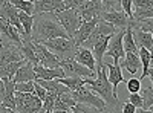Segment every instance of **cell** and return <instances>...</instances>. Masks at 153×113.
<instances>
[{
  "label": "cell",
  "instance_id": "6da1fadb",
  "mask_svg": "<svg viewBox=\"0 0 153 113\" xmlns=\"http://www.w3.org/2000/svg\"><path fill=\"white\" fill-rule=\"evenodd\" d=\"M57 37H69L66 29L61 26L55 12H42L35 16L34 29H32V40L35 41H46Z\"/></svg>",
  "mask_w": 153,
  "mask_h": 113
},
{
  "label": "cell",
  "instance_id": "7a4b0ae2",
  "mask_svg": "<svg viewBox=\"0 0 153 113\" xmlns=\"http://www.w3.org/2000/svg\"><path fill=\"white\" fill-rule=\"evenodd\" d=\"M87 80V84L91 86V89L98 93L101 98L107 103V110L109 112H120L123 107L120 104V99H118V95L113 92V87H112V83L109 80V66L107 63H104V66L101 67L100 72H97V77L95 80L92 78H86Z\"/></svg>",
  "mask_w": 153,
  "mask_h": 113
},
{
  "label": "cell",
  "instance_id": "3957f363",
  "mask_svg": "<svg viewBox=\"0 0 153 113\" xmlns=\"http://www.w3.org/2000/svg\"><path fill=\"white\" fill-rule=\"evenodd\" d=\"M43 44L52 51L60 60H68V58H74L75 52H76V43L74 41V38L71 37H57V38H51L43 41Z\"/></svg>",
  "mask_w": 153,
  "mask_h": 113
},
{
  "label": "cell",
  "instance_id": "277c9868",
  "mask_svg": "<svg viewBox=\"0 0 153 113\" xmlns=\"http://www.w3.org/2000/svg\"><path fill=\"white\" fill-rule=\"evenodd\" d=\"M16 104L20 113H40L43 112V101L35 93L16 90Z\"/></svg>",
  "mask_w": 153,
  "mask_h": 113
},
{
  "label": "cell",
  "instance_id": "5b68a950",
  "mask_svg": "<svg viewBox=\"0 0 153 113\" xmlns=\"http://www.w3.org/2000/svg\"><path fill=\"white\" fill-rule=\"evenodd\" d=\"M55 16H57L58 21L61 23V26L69 34V37L74 38L75 32L78 31V28L83 23V17L78 12V9L69 8V9H63V11H55Z\"/></svg>",
  "mask_w": 153,
  "mask_h": 113
},
{
  "label": "cell",
  "instance_id": "8992f818",
  "mask_svg": "<svg viewBox=\"0 0 153 113\" xmlns=\"http://www.w3.org/2000/svg\"><path fill=\"white\" fill-rule=\"evenodd\" d=\"M72 96L78 103H84V104H89V106L95 107L98 112H106L107 110V103L98 93H95L92 89H87L86 86L80 87L78 90L72 92Z\"/></svg>",
  "mask_w": 153,
  "mask_h": 113
},
{
  "label": "cell",
  "instance_id": "52a82bcc",
  "mask_svg": "<svg viewBox=\"0 0 153 113\" xmlns=\"http://www.w3.org/2000/svg\"><path fill=\"white\" fill-rule=\"evenodd\" d=\"M60 66L65 69L66 77H89V78H95L97 72L89 69L87 66L78 63L75 58H68V60H61Z\"/></svg>",
  "mask_w": 153,
  "mask_h": 113
},
{
  "label": "cell",
  "instance_id": "ba28073f",
  "mask_svg": "<svg viewBox=\"0 0 153 113\" xmlns=\"http://www.w3.org/2000/svg\"><path fill=\"white\" fill-rule=\"evenodd\" d=\"M124 32L126 29H118V32H115L110 37V41L107 46V55L113 60L115 64H120L121 58L126 57V51H124Z\"/></svg>",
  "mask_w": 153,
  "mask_h": 113
},
{
  "label": "cell",
  "instance_id": "9c48e42d",
  "mask_svg": "<svg viewBox=\"0 0 153 113\" xmlns=\"http://www.w3.org/2000/svg\"><path fill=\"white\" fill-rule=\"evenodd\" d=\"M20 60H25L20 47L11 41H5L3 46L0 47V66H6L9 63L20 61Z\"/></svg>",
  "mask_w": 153,
  "mask_h": 113
},
{
  "label": "cell",
  "instance_id": "30bf717a",
  "mask_svg": "<svg viewBox=\"0 0 153 113\" xmlns=\"http://www.w3.org/2000/svg\"><path fill=\"white\" fill-rule=\"evenodd\" d=\"M34 46H35L37 57H38V60H40V64H43L46 67H58L60 66V61L61 60L52 51H49V49L43 43L34 40Z\"/></svg>",
  "mask_w": 153,
  "mask_h": 113
},
{
  "label": "cell",
  "instance_id": "8fae6325",
  "mask_svg": "<svg viewBox=\"0 0 153 113\" xmlns=\"http://www.w3.org/2000/svg\"><path fill=\"white\" fill-rule=\"evenodd\" d=\"M101 18L107 20L109 23H112L113 26H117L118 29H127L129 24L132 21V18L126 14V12L121 9V11H117V9H109V11H104L101 14Z\"/></svg>",
  "mask_w": 153,
  "mask_h": 113
},
{
  "label": "cell",
  "instance_id": "7c38bea8",
  "mask_svg": "<svg viewBox=\"0 0 153 113\" xmlns=\"http://www.w3.org/2000/svg\"><path fill=\"white\" fill-rule=\"evenodd\" d=\"M78 12L81 14L83 20H92L95 17H101V14L104 12L103 0H89L78 8Z\"/></svg>",
  "mask_w": 153,
  "mask_h": 113
},
{
  "label": "cell",
  "instance_id": "4fadbf2b",
  "mask_svg": "<svg viewBox=\"0 0 153 113\" xmlns=\"http://www.w3.org/2000/svg\"><path fill=\"white\" fill-rule=\"evenodd\" d=\"M100 18L101 17H95L92 20H83L81 26L78 28V31H76L75 35H74V41L76 43V46H83V43L91 37V34L94 32V29L97 26V23L100 21Z\"/></svg>",
  "mask_w": 153,
  "mask_h": 113
},
{
  "label": "cell",
  "instance_id": "5bb4252c",
  "mask_svg": "<svg viewBox=\"0 0 153 113\" xmlns=\"http://www.w3.org/2000/svg\"><path fill=\"white\" fill-rule=\"evenodd\" d=\"M63 9H66L65 0H35L34 16L42 14V12H55Z\"/></svg>",
  "mask_w": 153,
  "mask_h": 113
},
{
  "label": "cell",
  "instance_id": "9a60e30c",
  "mask_svg": "<svg viewBox=\"0 0 153 113\" xmlns=\"http://www.w3.org/2000/svg\"><path fill=\"white\" fill-rule=\"evenodd\" d=\"M35 69V75H37V80H58L66 77V72L61 66L58 67H46L43 64H37L34 66Z\"/></svg>",
  "mask_w": 153,
  "mask_h": 113
},
{
  "label": "cell",
  "instance_id": "2e32d148",
  "mask_svg": "<svg viewBox=\"0 0 153 113\" xmlns=\"http://www.w3.org/2000/svg\"><path fill=\"white\" fill-rule=\"evenodd\" d=\"M132 28H133V37H135V41L138 44V47H147L152 49L153 46V34L149 31H144L138 26V23L132 18Z\"/></svg>",
  "mask_w": 153,
  "mask_h": 113
},
{
  "label": "cell",
  "instance_id": "e0dca14e",
  "mask_svg": "<svg viewBox=\"0 0 153 113\" xmlns=\"http://www.w3.org/2000/svg\"><path fill=\"white\" fill-rule=\"evenodd\" d=\"M74 58L78 61V63H81V64L87 66L89 69H92V70L97 72V60H95L94 52L89 47L78 46V47H76V52H75V57Z\"/></svg>",
  "mask_w": 153,
  "mask_h": 113
},
{
  "label": "cell",
  "instance_id": "ac0fdd59",
  "mask_svg": "<svg viewBox=\"0 0 153 113\" xmlns=\"http://www.w3.org/2000/svg\"><path fill=\"white\" fill-rule=\"evenodd\" d=\"M121 66L126 67L127 72H130L132 75H136L139 67H143L141 57H139V51H132L126 52V57L121 58Z\"/></svg>",
  "mask_w": 153,
  "mask_h": 113
},
{
  "label": "cell",
  "instance_id": "d6986e66",
  "mask_svg": "<svg viewBox=\"0 0 153 113\" xmlns=\"http://www.w3.org/2000/svg\"><path fill=\"white\" fill-rule=\"evenodd\" d=\"M14 80L16 83H23V81H34L37 80V75H35V69L34 64L31 61H26L25 64L17 70V73L14 75Z\"/></svg>",
  "mask_w": 153,
  "mask_h": 113
},
{
  "label": "cell",
  "instance_id": "ffe728a7",
  "mask_svg": "<svg viewBox=\"0 0 153 113\" xmlns=\"http://www.w3.org/2000/svg\"><path fill=\"white\" fill-rule=\"evenodd\" d=\"M20 51L25 57V60L31 61L34 66L40 64V60L37 57V52H35V46H34V40L32 38H23V43L20 46Z\"/></svg>",
  "mask_w": 153,
  "mask_h": 113
},
{
  "label": "cell",
  "instance_id": "44dd1931",
  "mask_svg": "<svg viewBox=\"0 0 153 113\" xmlns=\"http://www.w3.org/2000/svg\"><path fill=\"white\" fill-rule=\"evenodd\" d=\"M109 66V80L112 83V87H113V92L118 95V84L120 83H124V75H123V70H121V64H110L107 63Z\"/></svg>",
  "mask_w": 153,
  "mask_h": 113
},
{
  "label": "cell",
  "instance_id": "7402d4cb",
  "mask_svg": "<svg viewBox=\"0 0 153 113\" xmlns=\"http://www.w3.org/2000/svg\"><path fill=\"white\" fill-rule=\"evenodd\" d=\"M19 17L22 21V26L25 31L23 38H32V29H34V21H35V16H31L25 11H19Z\"/></svg>",
  "mask_w": 153,
  "mask_h": 113
},
{
  "label": "cell",
  "instance_id": "603a6c76",
  "mask_svg": "<svg viewBox=\"0 0 153 113\" xmlns=\"http://www.w3.org/2000/svg\"><path fill=\"white\" fill-rule=\"evenodd\" d=\"M86 78L87 77H63V78H58V81L61 84H65L66 87H69L71 92H75V90H78L80 87L87 84Z\"/></svg>",
  "mask_w": 153,
  "mask_h": 113
},
{
  "label": "cell",
  "instance_id": "cb8c5ba5",
  "mask_svg": "<svg viewBox=\"0 0 153 113\" xmlns=\"http://www.w3.org/2000/svg\"><path fill=\"white\" fill-rule=\"evenodd\" d=\"M26 61L28 60H20V61L9 63V64H6V66H0V78H14V75L17 73V70Z\"/></svg>",
  "mask_w": 153,
  "mask_h": 113
},
{
  "label": "cell",
  "instance_id": "d4e9b609",
  "mask_svg": "<svg viewBox=\"0 0 153 113\" xmlns=\"http://www.w3.org/2000/svg\"><path fill=\"white\" fill-rule=\"evenodd\" d=\"M132 23V21H130ZM124 51L126 52H132V51H139V47L135 41V37H133V28L132 24H129V28L126 29L124 32Z\"/></svg>",
  "mask_w": 153,
  "mask_h": 113
},
{
  "label": "cell",
  "instance_id": "484cf974",
  "mask_svg": "<svg viewBox=\"0 0 153 113\" xmlns=\"http://www.w3.org/2000/svg\"><path fill=\"white\" fill-rule=\"evenodd\" d=\"M11 3L14 5L19 11H25V12H28V14L34 16L35 2H31V0H11Z\"/></svg>",
  "mask_w": 153,
  "mask_h": 113
},
{
  "label": "cell",
  "instance_id": "4316f807",
  "mask_svg": "<svg viewBox=\"0 0 153 113\" xmlns=\"http://www.w3.org/2000/svg\"><path fill=\"white\" fill-rule=\"evenodd\" d=\"M141 95L144 98V109L141 113H149L150 107H153V86L141 89Z\"/></svg>",
  "mask_w": 153,
  "mask_h": 113
},
{
  "label": "cell",
  "instance_id": "83f0119b",
  "mask_svg": "<svg viewBox=\"0 0 153 113\" xmlns=\"http://www.w3.org/2000/svg\"><path fill=\"white\" fill-rule=\"evenodd\" d=\"M139 57H141V63H143V75H141V80H143L147 77V70L150 67V49L139 47Z\"/></svg>",
  "mask_w": 153,
  "mask_h": 113
},
{
  "label": "cell",
  "instance_id": "f1b7e54d",
  "mask_svg": "<svg viewBox=\"0 0 153 113\" xmlns=\"http://www.w3.org/2000/svg\"><path fill=\"white\" fill-rule=\"evenodd\" d=\"M153 17V6L149 8H135L133 9V20L139 21L144 18H152Z\"/></svg>",
  "mask_w": 153,
  "mask_h": 113
},
{
  "label": "cell",
  "instance_id": "f546056e",
  "mask_svg": "<svg viewBox=\"0 0 153 113\" xmlns=\"http://www.w3.org/2000/svg\"><path fill=\"white\" fill-rule=\"evenodd\" d=\"M57 96H58V95L54 93V92H48L46 98L43 99V112H45V113H52Z\"/></svg>",
  "mask_w": 153,
  "mask_h": 113
},
{
  "label": "cell",
  "instance_id": "4dcf8cb0",
  "mask_svg": "<svg viewBox=\"0 0 153 113\" xmlns=\"http://www.w3.org/2000/svg\"><path fill=\"white\" fill-rule=\"evenodd\" d=\"M58 112H61V113H72V107L65 101V99H61L60 96H57V99H55L52 113H58Z\"/></svg>",
  "mask_w": 153,
  "mask_h": 113
},
{
  "label": "cell",
  "instance_id": "1f68e13d",
  "mask_svg": "<svg viewBox=\"0 0 153 113\" xmlns=\"http://www.w3.org/2000/svg\"><path fill=\"white\" fill-rule=\"evenodd\" d=\"M127 101H130L133 106L138 107V113H141L143 109H144V98L141 95V92H136V93H130L129 95V99Z\"/></svg>",
  "mask_w": 153,
  "mask_h": 113
},
{
  "label": "cell",
  "instance_id": "d6a6232c",
  "mask_svg": "<svg viewBox=\"0 0 153 113\" xmlns=\"http://www.w3.org/2000/svg\"><path fill=\"white\" fill-rule=\"evenodd\" d=\"M92 112H98V110L89 104H84V103H76L72 107V113H92Z\"/></svg>",
  "mask_w": 153,
  "mask_h": 113
},
{
  "label": "cell",
  "instance_id": "836d02e7",
  "mask_svg": "<svg viewBox=\"0 0 153 113\" xmlns=\"http://www.w3.org/2000/svg\"><path fill=\"white\" fill-rule=\"evenodd\" d=\"M16 90H20V92H31V93H34V90H35V80H34V81L16 83Z\"/></svg>",
  "mask_w": 153,
  "mask_h": 113
},
{
  "label": "cell",
  "instance_id": "e575fe53",
  "mask_svg": "<svg viewBox=\"0 0 153 113\" xmlns=\"http://www.w3.org/2000/svg\"><path fill=\"white\" fill-rule=\"evenodd\" d=\"M143 86H141V78H130L127 81V90L130 93H136V92H141Z\"/></svg>",
  "mask_w": 153,
  "mask_h": 113
},
{
  "label": "cell",
  "instance_id": "d590c367",
  "mask_svg": "<svg viewBox=\"0 0 153 113\" xmlns=\"http://www.w3.org/2000/svg\"><path fill=\"white\" fill-rule=\"evenodd\" d=\"M121 9L130 18H133V0H121Z\"/></svg>",
  "mask_w": 153,
  "mask_h": 113
},
{
  "label": "cell",
  "instance_id": "8d00e7d4",
  "mask_svg": "<svg viewBox=\"0 0 153 113\" xmlns=\"http://www.w3.org/2000/svg\"><path fill=\"white\" fill-rule=\"evenodd\" d=\"M136 21V20H135ZM138 23V26L141 28V29H144V31H149V32H152L153 34V17L152 18H144V20H139V21H136Z\"/></svg>",
  "mask_w": 153,
  "mask_h": 113
},
{
  "label": "cell",
  "instance_id": "74e56055",
  "mask_svg": "<svg viewBox=\"0 0 153 113\" xmlns=\"http://www.w3.org/2000/svg\"><path fill=\"white\" fill-rule=\"evenodd\" d=\"M34 93H35V95H37V96L43 101V99L46 98V95H48V90H46L45 87H43L40 83H38V81H35V90H34Z\"/></svg>",
  "mask_w": 153,
  "mask_h": 113
},
{
  "label": "cell",
  "instance_id": "f35d334b",
  "mask_svg": "<svg viewBox=\"0 0 153 113\" xmlns=\"http://www.w3.org/2000/svg\"><path fill=\"white\" fill-rule=\"evenodd\" d=\"M65 2H66V9H69V8L78 9L81 5H84L86 2H89V0H65Z\"/></svg>",
  "mask_w": 153,
  "mask_h": 113
},
{
  "label": "cell",
  "instance_id": "ab89813d",
  "mask_svg": "<svg viewBox=\"0 0 153 113\" xmlns=\"http://www.w3.org/2000/svg\"><path fill=\"white\" fill-rule=\"evenodd\" d=\"M103 6L104 11L115 9V6H121V0H103Z\"/></svg>",
  "mask_w": 153,
  "mask_h": 113
},
{
  "label": "cell",
  "instance_id": "60d3db41",
  "mask_svg": "<svg viewBox=\"0 0 153 113\" xmlns=\"http://www.w3.org/2000/svg\"><path fill=\"white\" fill-rule=\"evenodd\" d=\"M121 112H123V113H136V112H138V107H136V106H133L130 101H127V103H124V104H123Z\"/></svg>",
  "mask_w": 153,
  "mask_h": 113
},
{
  "label": "cell",
  "instance_id": "b9f144b4",
  "mask_svg": "<svg viewBox=\"0 0 153 113\" xmlns=\"http://www.w3.org/2000/svg\"><path fill=\"white\" fill-rule=\"evenodd\" d=\"M5 90H6L5 81H3V78H0V103L3 101V96H5Z\"/></svg>",
  "mask_w": 153,
  "mask_h": 113
},
{
  "label": "cell",
  "instance_id": "7bdbcfd3",
  "mask_svg": "<svg viewBox=\"0 0 153 113\" xmlns=\"http://www.w3.org/2000/svg\"><path fill=\"white\" fill-rule=\"evenodd\" d=\"M147 75L150 77V81H152V86H153V67H149V70H147Z\"/></svg>",
  "mask_w": 153,
  "mask_h": 113
},
{
  "label": "cell",
  "instance_id": "ee69618b",
  "mask_svg": "<svg viewBox=\"0 0 153 113\" xmlns=\"http://www.w3.org/2000/svg\"><path fill=\"white\" fill-rule=\"evenodd\" d=\"M5 41H9V40H6V38H5V37L2 35V32H0V47H2V46H3V43H5Z\"/></svg>",
  "mask_w": 153,
  "mask_h": 113
},
{
  "label": "cell",
  "instance_id": "f6af8a7d",
  "mask_svg": "<svg viewBox=\"0 0 153 113\" xmlns=\"http://www.w3.org/2000/svg\"><path fill=\"white\" fill-rule=\"evenodd\" d=\"M150 67H153V46L150 49Z\"/></svg>",
  "mask_w": 153,
  "mask_h": 113
},
{
  "label": "cell",
  "instance_id": "bcb514c9",
  "mask_svg": "<svg viewBox=\"0 0 153 113\" xmlns=\"http://www.w3.org/2000/svg\"><path fill=\"white\" fill-rule=\"evenodd\" d=\"M31 2H35V0H31Z\"/></svg>",
  "mask_w": 153,
  "mask_h": 113
}]
</instances>
